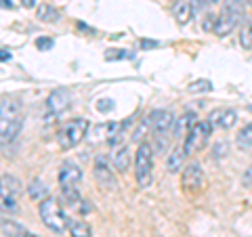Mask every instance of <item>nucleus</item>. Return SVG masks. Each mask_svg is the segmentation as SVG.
<instances>
[{
  "instance_id": "nucleus-30",
  "label": "nucleus",
  "mask_w": 252,
  "mask_h": 237,
  "mask_svg": "<svg viewBox=\"0 0 252 237\" xmlns=\"http://www.w3.org/2000/svg\"><path fill=\"white\" fill-rule=\"evenodd\" d=\"M242 183H244V187H252V166H248V170L244 172Z\"/></svg>"
},
{
  "instance_id": "nucleus-24",
  "label": "nucleus",
  "mask_w": 252,
  "mask_h": 237,
  "mask_svg": "<svg viewBox=\"0 0 252 237\" xmlns=\"http://www.w3.org/2000/svg\"><path fill=\"white\" fill-rule=\"evenodd\" d=\"M240 44L244 46V49H250V46H252V23H246V26L242 28Z\"/></svg>"
},
{
  "instance_id": "nucleus-21",
  "label": "nucleus",
  "mask_w": 252,
  "mask_h": 237,
  "mask_svg": "<svg viewBox=\"0 0 252 237\" xmlns=\"http://www.w3.org/2000/svg\"><path fill=\"white\" fill-rule=\"evenodd\" d=\"M36 15H38V19H40V21H46V23H53V21H57V19H59L57 9H53V6H51V4H46V2L38 4Z\"/></svg>"
},
{
  "instance_id": "nucleus-10",
  "label": "nucleus",
  "mask_w": 252,
  "mask_h": 237,
  "mask_svg": "<svg viewBox=\"0 0 252 237\" xmlns=\"http://www.w3.org/2000/svg\"><path fill=\"white\" fill-rule=\"evenodd\" d=\"M69 105H72V97H69V92L65 89L53 90L49 94V99H46V107H49V112L53 116H61Z\"/></svg>"
},
{
  "instance_id": "nucleus-3",
  "label": "nucleus",
  "mask_w": 252,
  "mask_h": 237,
  "mask_svg": "<svg viewBox=\"0 0 252 237\" xmlns=\"http://www.w3.org/2000/svg\"><path fill=\"white\" fill-rule=\"evenodd\" d=\"M91 122L86 118H76V120L65 122L57 132V143L61 149H72L78 143H82V139L89 134Z\"/></svg>"
},
{
  "instance_id": "nucleus-1",
  "label": "nucleus",
  "mask_w": 252,
  "mask_h": 237,
  "mask_svg": "<svg viewBox=\"0 0 252 237\" xmlns=\"http://www.w3.org/2000/svg\"><path fill=\"white\" fill-rule=\"evenodd\" d=\"M38 214H40L42 223L49 227L51 231L59 233V235L67 231L69 220H72V218H67L65 212H63V208L59 206V202L55 200V197H51V195L38 204Z\"/></svg>"
},
{
  "instance_id": "nucleus-32",
  "label": "nucleus",
  "mask_w": 252,
  "mask_h": 237,
  "mask_svg": "<svg viewBox=\"0 0 252 237\" xmlns=\"http://www.w3.org/2000/svg\"><path fill=\"white\" fill-rule=\"evenodd\" d=\"M17 237H38V235L30 233V231H23V229H21V231H17Z\"/></svg>"
},
{
  "instance_id": "nucleus-38",
  "label": "nucleus",
  "mask_w": 252,
  "mask_h": 237,
  "mask_svg": "<svg viewBox=\"0 0 252 237\" xmlns=\"http://www.w3.org/2000/svg\"><path fill=\"white\" fill-rule=\"evenodd\" d=\"M250 6H252V2H250Z\"/></svg>"
},
{
  "instance_id": "nucleus-20",
  "label": "nucleus",
  "mask_w": 252,
  "mask_h": 237,
  "mask_svg": "<svg viewBox=\"0 0 252 237\" xmlns=\"http://www.w3.org/2000/svg\"><path fill=\"white\" fill-rule=\"evenodd\" d=\"M67 231L72 237H91L93 235V229L89 227V223H84V220H69V227Z\"/></svg>"
},
{
  "instance_id": "nucleus-31",
  "label": "nucleus",
  "mask_w": 252,
  "mask_h": 237,
  "mask_svg": "<svg viewBox=\"0 0 252 237\" xmlns=\"http://www.w3.org/2000/svg\"><path fill=\"white\" fill-rule=\"evenodd\" d=\"M112 107H114V103H112V101H107V99H101V103H97L99 112H109Z\"/></svg>"
},
{
  "instance_id": "nucleus-25",
  "label": "nucleus",
  "mask_w": 252,
  "mask_h": 237,
  "mask_svg": "<svg viewBox=\"0 0 252 237\" xmlns=\"http://www.w3.org/2000/svg\"><path fill=\"white\" fill-rule=\"evenodd\" d=\"M2 187H6L9 191H13L15 195H17L21 191V187H19V180L15 178V177H9V175H4L2 177Z\"/></svg>"
},
{
  "instance_id": "nucleus-8",
  "label": "nucleus",
  "mask_w": 252,
  "mask_h": 237,
  "mask_svg": "<svg viewBox=\"0 0 252 237\" xmlns=\"http://www.w3.org/2000/svg\"><path fill=\"white\" fill-rule=\"evenodd\" d=\"M93 172H94V180L101 189L105 191H112L116 189V177H114V164L109 166V160L105 155H97L93 164Z\"/></svg>"
},
{
  "instance_id": "nucleus-22",
  "label": "nucleus",
  "mask_w": 252,
  "mask_h": 237,
  "mask_svg": "<svg viewBox=\"0 0 252 237\" xmlns=\"http://www.w3.org/2000/svg\"><path fill=\"white\" fill-rule=\"evenodd\" d=\"M61 195H63V200H65L67 206H78V204L82 202L78 187H63V189H61Z\"/></svg>"
},
{
  "instance_id": "nucleus-16",
  "label": "nucleus",
  "mask_w": 252,
  "mask_h": 237,
  "mask_svg": "<svg viewBox=\"0 0 252 237\" xmlns=\"http://www.w3.org/2000/svg\"><path fill=\"white\" fill-rule=\"evenodd\" d=\"M28 197L32 202H38V204H40L42 200H46V197H49V187H46L44 180H40V178L32 180V183L28 185Z\"/></svg>"
},
{
  "instance_id": "nucleus-9",
  "label": "nucleus",
  "mask_w": 252,
  "mask_h": 237,
  "mask_svg": "<svg viewBox=\"0 0 252 237\" xmlns=\"http://www.w3.org/2000/svg\"><path fill=\"white\" fill-rule=\"evenodd\" d=\"M82 180V168L74 162H63L59 168V185L63 187H78Z\"/></svg>"
},
{
  "instance_id": "nucleus-35",
  "label": "nucleus",
  "mask_w": 252,
  "mask_h": 237,
  "mask_svg": "<svg viewBox=\"0 0 252 237\" xmlns=\"http://www.w3.org/2000/svg\"><path fill=\"white\" fill-rule=\"evenodd\" d=\"M2 6H4V9H13V2H11V0H2Z\"/></svg>"
},
{
  "instance_id": "nucleus-12",
  "label": "nucleus",
  "mask_w": 252,
  "mask_h": 237,
  "mask_svg": "<svg viewBox=\"0 0 252 237\" xmlns=\"http://www.w3.org/2000/svg\"><path fill=\"white\" fill-rule=\"evenodd\" d=\"M193 4L191 0H179V2L172 6V15H175V19L179 26H185V23H189V19L193 17Z\"/></svg>"
},
{
  "instance_id": "nucleus-34",
  "label": "nucleus",
  "mask_w": 252,
  "mask_h": 237,
  "mask_svg": "<svg viewBox=\"0 0 252 237\" xmlns=\"http://www.w3.org/2000/svg\"><path fill=\"white\" fill-rule=\"evenodd\" d=\"M21 4L26 6V9H32V6H36V0H21Z\"/></svg>"
},
{
  "instance_id": "nucleus-13",
  "label": "nucleus",
  "mask_w": 252,
  "mask_h": 237,
  "mask_svg": "<svg viewBox=\"0 0 252 237\" xmlns=\"http://www.w3.org/2000/svg\"><path fill=\"white\" fill-rule=\"evenodd\" d=\"M21 128H23V118L21 116L13 118V120H9V122H2V145L11 143V141L21 132Z\"/></svg>"
},
{
  "instance_id": "nucleus-28",
  "label": "nucleus",
  "mask_w": 252,
  "mask_h": 237,
  "mask_svg": "<svg viewBox=\"0 0 252 237\" xmlns=\"http://www.w3.org/2000/svg\"><path fill=\"white\" fill-rule=\"evenodd\" d=\"M53 44H55V42L51 40V38H38V40H36V46H38L40 51H51Z\"/></svg>"
},
{
  "instance_id": "nucleus-33",
  "label": "nucleus",
  "mask_w": 252,
  "mask_h": 237,
  "mask_svg": "<svg viewBox=\"0 0 252 237\" xmlns=\"http://www.w3.org/2000/svg\"><path fill=\"white\" fill-rule=\"evenodd\" d=\"M0 57H2V63H6V61L11 59V53L6 51V49H2V53H0Z\"/></svg>"
},
{
  "instance_id": "nucleus-5",
  "label": "nucleus",
  "mask_w": 252,
  "mask_h": 237,
  "mask_svg": "<svg viewBox=\"0 0 252 237\" xmlns=\"http://www.w3.org/2000/svg\"><path fill=\"white\" fill-rule=\"evenodd\" d=\"M212 128H215V126H212L208 120H198V122H195L193 128L189 130V132L185 134V139H183L185 153H187V155H193V153L202 151V149L206 147V143H208Z\"/></svg>"
},
{
  "instance_id": "nucleus-7",
  "label": "nucleus",
  "mask_w": 252,
  "mask_h": 237,
  "mask_svg": "<svg viewBox=\"0 0 252 237\" xmlns=\"http://www.w3.org/2000/svg\"><path fill=\"white\" fill-rule=\"evenodd\" d=\"M147 124H149V130H152L156 137H166V134H175L177 118L172 112H168V109H154V112L147 116Z\"/></svg>"
},
{
  "instance_id": "nucleus-36",
  "label": "nucleus",
  "mask_w": 252,
  "mask_h": 237,
  "mask_svg": "<svg viewBox=\"0 0 252 237\" xmlns=\"http://www.w3.org/2000/svg\"><path fill=\"white\" fill-rule=\"evenodd\" d=\"M248 109H250V112H252V105H248Z\"/></svg>"
},
{
  "instance_id": "nucleus-23",
  "label": "nucleus",
  "mask_w": 252,
  "mask_h": 237,
  "mask_svg": "<svg viewBox=\"0 0 252 237\" xmlns=\"http://www.w3.org/2000/svg\"><path fill=\"white\" fill-rule=\"evenodd\" d=\"M2 210L4 212H15L17 210V195L9 191L6 187H2Z\"/></svg>"
},
{
  "instance_id": "nucleus-2",
  "label": "nucleus",
  "mask_w": 252,
  "mask_h": 237,
  "mask_svg": "<svg viewBox=\"0 0 252 237\" xmlns=\"http://www.w3.org/2000/svg\"><path fill=\"white\" fill-rule=\"evenodd\" d=\"M135 177L141 189H147L154 178V147L143 141L135 151Z\"/></svg>"
},
{
  "instance_id": "nucleus-18",
  "label": "nucleus",
  "mask_w": 252,
  "mask_h": 237,
  "mask_svg": "<svg viewBox=\"0 0 252 237\" xmlns=\"http://www.w3.org/2000/svg\"><path fill=\"white\" fill-rule=\"evenodd\" d=\"M198 122L195 120V114L191 116V114H185V116H181V118H177V124H175V134L177 137H183L185 139V134L193 128V124Z\"/></svg>"
},
{
  "instance_id": "nucleus-27",
  "label": "nucleus",
  "mask_w": 252,
  "mask_h": 237,
  "mask_svg": "<svg viewBox=\"0 0 252 237\" xmlns=\"http://www.w3.org/2000/svg\"><path fill=\"white\" fill-rule=\"evenodd\" d=\"M215 26H217V15H206V19H204V23H202V28H204V31H215Z\"/></svg>"
},
{
  "instance_id": "nucleus-15",
  "label": "nucleus",
  "mask_w": 252,
  "mask_h": 237,
  "mask_svg": "<svg viewBox=\"0 0 252 237\" xmlns=\"http://www.w3.org/2000/svg\"><path fill=\"white\" fill-rule=\"evenodd\" d=\"M114 168L118 172H126L130 168V149L128 145H120V147H116V151H114Z\"/></svg>"
},
{
  "instance_id": "nucleus-4",
  "label": "nucleus",
  "mask_w": 252,
  "mask_h": 237,
  "mask_svg": "<svg viewBox=\"0 0 252 237\" xmlns=\"http://www.w3.org/2000/svg\"><path fill=\"white\" fill-rule=\"evenodd\" d=\"M240 17H242V0H225L223 9H220V13L217 15L215 34L217 36L231 34L233 28L238 26Z\"/></svg>"
},
{
  "instance_id": "nucleus-6",
  "label": "nucleus",
  "mask_w": 252,
  "mask_h": 237,
  "mask_svg": "<svg viewBox=\"0 0 252 237\" xmlns=\"http://www.w3.org/2000/svg\"><path fill=\"white\" fill-rule=\"evenodd\" d=\"M204 185H206V180H204V170H202V164L200 162H191L187 164L183 168V175H181V187H183V191L187 195H198L202 193Z\"/></svg>"
},
{
  "instance_id": "nucleus-19",
  "label": "nucleus",
  "mask_w": 252,
  "mask_h": 237,
  "mask_svg": "<svg viewBox=\"0 0 252 237\" xmlns=\"http://www.w3.org/2000/svg\"><path fill=\"white\" fill-rule=\"evenodd\" d=\"M235 145H238L242 151L252 149V122H248L238 134H235Z\"/></svg>"
},
{
  "instance_id": "nucleus-14",
  "label": "nucleus",
  "mask_w": 252,
  "mask_h": 237,
  "mask_svg": "<svg viewBox=\"0 0 252 237\" xmlns=\"http://www.w3.org/2000/svg\"><path fill=\"white\" fill-rule=\"evenodd\" d=\"M185 157H187V153H185V147H183V145L172 149V151H170V155H168V160H166V170L170 172V175H175V172L183 170Z\"/></svg>"
},
{
  "instance_id": "nucleus-37",
  "label": "nucleus",
  "mask_w": 252,
  "mask_h": 237,
  "mask_svg": "<svg viewBox=\"0 0 252 237\" xmlns=\"http://www.w3.org/2000/svg\"><path fill=\"white\" fill-rule=\"evenodd\" d=\"M248 2H252V0H248Z\"/></svg>"
},
{
  "instance_id": "nucleus-26",
  "label": "nucleus",
  "mask_w": 252,
  "mask_h": 237,
  "mask_svg": "<svg viewBox=\"0 0 252 237\" xmlns=\"http://www.w3.org/2000/svg\"><path fill=\"white\" fill-rule=\"evenodd\" d=\"M191 92H206V90H212V84L208 80H195L191 86H189Z\"/></svg>"
},
{
  "instance_id": "nucleus-11",
  "label": "nucleus",
  "mask_w": 252,
  "mask_h": 237,
  "mask_svg": "<svg viewBox=\"0 0 252 237\" xmlns=\"http://www.w3.org/2000/svg\"><path fill=\"white\" fill-rule=\"evenodd\" d=\"M208 122L215 126V128L227 130V128H231V126L238 122V114H235L233 109H229V107H220V109H215V112L208 116Z\"/></svg>"
},
{
  "instance_id": "nucleus-29",
  "label": "nucleus",
  "mask_w": 252,
  "mask_h": 237,
  "mask_svg": "<svg viewBox=\"0 0 252 237\" xmlns=\"http://www.w3.org/2000/svg\"><path fill=\"white\" fill-rule=\"evenodd\" d=\"M126 57H132L130 53H105V59L107 61H116V59H126Z\"/></svg>"
},
{
  "instance_id": "nucleus-17",
  "label": "nucleus",
  "mask_w": 252,
  "mask_h": 237,
  "mask_svg": "<svg viewBox=\"0 0 252 237\" xmlns=\"http://www.w3.org/2000/svg\"><path fill=\"white\" fill-rule=\"evenodd\" d=\"M19 109H21L19 101H13L9 97H4L2 103H0V118H2V122H9V120H13V118H17Z\"/></svg>"
}]
</instances>
